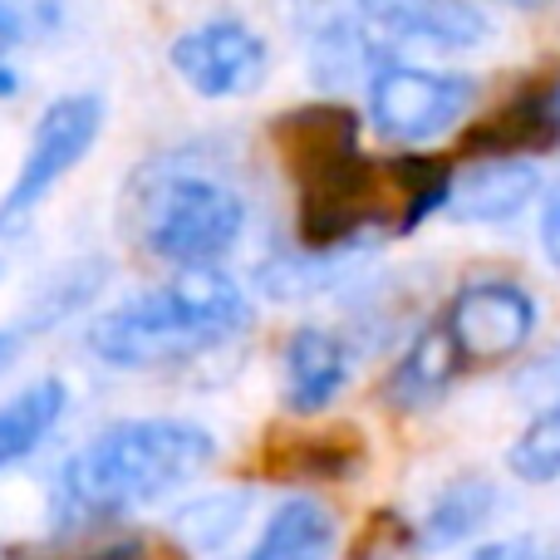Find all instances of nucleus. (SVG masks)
Masks as SVG:
<instances>
[{"instance_id":"17","label":"nucleus","mask_w":560,"mask_h":560,"mask_svg":"<svg viewBox=\"0 0 560 560\" xmlns=\"http://www.w3.org/2000/svg\"><path fill=\"white\" fill-rule=\"evenodd\" d=\"M359 467H364L359 428H319L305 438H285L266 453L271 477H354Z\"/></svg>"},{"instance_id":"14","label":"nucleus","mask_w":560,"mask_h":560,"mask_svg":"<svg viewBox=\"0 0 560 560\" xmlns=\"http://www.w3.org/2000/svg\"><path fill=\"white\" fill-rule=\"evenodd\" d=\"M556 138H560V128L551 114V94H541V98H516L512 108L482 118L463 138V153H482L492 163H526V153H541Z\"/></svg>"},{"instance_id":"6","label":"nucleus","mask_w":560,"mask_h":560,"mask_svg":"<svg viewBox=\"0 0 560 560\" xmlns=\"http://www.w3.org/2000/svg\"><path fill=\"white\" fill-rule=\"evenodd\" d=\"M477 84L467 74H443V69L418 65H384L369 79V118L394 143H428L443 138L457 118L472 108Z\"/></svg>"},{"instance_id":"26","label":"nucleus","mask_w":560,"mask_h":560,"mask_svg":"<svg viewBox=\"0 0 560 560\" xmlns=\"http://www.w3.org/2000/svg\"><path fill=\"white\" fill-rule=\"evenodd\" d=\"M20 345H25V329H0V378H5L10 364L20 359Z\"/></svg>"},{"instance_id":"12","label":"nucleus","mask_w":560,"mask_h":560,"mask_svg":"<svg viewBox=\"0 0 560 560\" xmlns=\"http://www.w3.org/2000/svg\"><path fill=\"white\" fill-rule=\"evenodd\" d=\"M541 192V173L536 163H482L463 173L447 197V217L472 226H497L526 212V202Z\"/></svg>"},{"instance_id":"20","label":"nucleus","mask_w":560,"mask_h":560,"mask_svg":"<svg viewBox=\"0 0 560 560\" xmlns=\"http://www.w3.org/2000/svg\"><path fill=\"white\" fill-rule=\"evenodd\" d=\"M104 276H108V261H104V256H79V261H69L65 271L45 276V285H39L35 305H30L25 329H55L59 319H69L74 310H84L89 300L98 295Z\"/></svg>"},{"instance_id":"11","label":"nucleus","mask_w":560,"mask_h":560,"mask_svg":"<svg viewBox=\"0 0 560 560\" xmlns=\"http://www.w3.org/2000/svg\"><path fill=\"white\" fill-rule=\"evenodd\" d=\"M378 246H345V252H276L256 266V290L276 305H305V300L335 295L354 276L374 266Z\"/></svg>"},{"instance_id":"21","label":"nucleus","mask_w":560,"mask_h":560,"mask_svg":"<svg viewBox=\"0 0 560 560\" xmlns=\"http://www.w3.org/2000/svg\"><path fill=\"white\" fill-rule=\"evenodd\" d=\"M506 467H512L522 482H556L560 477V404H551L506 453Z\"/></svg>"},{"instance_id":"28","label":"nucleus","mask_w":560,"mask_h":560,"mask_svg":"<svg viewBox=\"0 0 560 560\" xmlns=\"http://www.w3.org/2000/svg\"><path fill=\"white\" fill-rule=\"evenodd\" d=\"M551 114H556V128H560V89H551Z\"/></svg>"},{"instance_id":"22","label":"nucleus","mask_w":560,"mask_h":560,"mask_svg":"<svg viewBox=\"0 0 560 560\" xmlns=\"http://www.w3.org/2000/svg\"><path fill=\"white\" fill-rule=\"evenodd\" d=\"M89 560H187V551L177 541H148V536H138V541L104 546V551H94Z\"/></svg>"},{"instance_id":"13","label":"nucleus","mask_w":560,"mask_h":560,"mask_svg":"<svg viewBox=\"0 0 560 560\" xmlns=\"http://www.w3.org/2000/svg\"><path fill=\"white\" fill-rule=\"evenodd\" d=\"M457 369H463V354H457L447 325L438 319V325L418 329V339L408 345V354L394 364V374H388V404L408 408V413L438 404V398L447 394V384L457 378Z\"/></svg>"},{"instance_id":"5","label":"nucleus","mask_w":560,"mask_h":560,"mask_svg":"<svg viewBox=\"0 0 560 560\" xmlns=\"http://www.w3.org/2000/svg\"><path fill=\"white\" fill-rule=\"evenodd\" d=\"M104 98L98 94H59L55 104L39 114L30 148L20 158L15 177H10L5 197H0V236H20L30 226V217L45 207V197L74 173L89 158V148L104 133Z\"/></svg>"},{"instance_id":"9","label":"nucleus","mask_w":560,"mask_h":560,"mask_svg":"<svg viewBox=\"0 0 560 560\" xmlns=\"http://www.w3.org/2000/svg\"><path fill=\"white\" fill-rule=\"evenodd\" d=\"M463 364L512 359L536 329V300L516 280H472L453 295L443 315Z\"/></svg>"},{"instance_id":"7","label":"nucleus","mask_w":560,"mask_h":560,"mask_svg":"<svg viewBox=\"0 0 560 560\" xmlns=\"http://www.w3.org/2000/svg\"><path fill=\"white\" fill-rule=\"evenodd\" d=\"M177 79L202 98H246L266 84L271 45L242 15H212L202 25L183 30L167 49Z\"/></svg>"},{"instance_id":"16","label":"nucleus","mask_w":560,"mask_h":560,"mask_svg":"<svg viewBox=\"0 0 560 560\" xmlns=\"http://www.w3.org/2000/svg\"><path fill=\"white\" fill-rule=\"evenodd\" d=\"M69 408V388L59 378H39V384L20 388L15 398L0 404V472L15 463H25L65 418Z\"/></svg>"},{"instance_id":"25","label":"nucleus","mask_w":560,"mask_h":560,"mask_svg":"<svg viewBox=\"0 0 560 560\" xmlns=\"http://www.w3.org/2000/svg\"><path fill=\"white\" fill-rule=\"evenodd\" d=\"M522 384H526V388H541V394H560V349H556V354H546L541 364L526 369Z\"/></svg>"},{"instance_id":"10","label":"nucleus","mask_w":560,"mask_h":560,"mask_svg":"<svg viewBox=\"0 0 560 560\" xmlns=\"http://www.w3.org/2000/svg\"><path fill=\"white\" fill-rule=\"evenodd\" d=\"M280 378H285V408L300 418L325 413L349 384V349L335 329L300 325L280 349Z\"/></svg>"},{"instance_id":"3","label":"nucleus","mask_w":560,"mask_h":560,"mask_svg":"<svg viewBox=\"0 0 560 560\" xmlns=\"http://www.w3.org/2000/svg\"><path fill=\"white\" fill-rule=\"evenodd\" d=\"M246 319V290L226 271H183L104 310L89 325V354L124 374L173 369L207 349H222L242 335Z\"/></svg>"},{"instance_id":"1","label":"nucleus","mask_w":560,"mask_h":560,"mask_svg":"<svg viewBox=\"0 0 560 560\" xmlns=\"http://www.w3.org/2000/svg\"><path fill=\"white\" fill-rule=\"evenodd\" d=\"M271 148L295 187L300 252H345L408 236L447 212L453 167L443 158H369L345 104H305L271 124Z\"/></svg>"},{"instance_id":"15","label":"nucleus","mask_w":560,"mask_h":560,"mask_svg":"<svg viewBox=\"0 0 560 560\" xmlns=\"http://www.w3.org/2000/svg\"><path fill=\"white\" fill-rule=\"evenodd\" d=\"M335 512L315 497H290L276 506V516L266 522L261 541L246 560H335Z\"/></svg>"},{"instance_id":"4","label":"nucleus","mask_w":560,"mask_h":560,"mask_svg":"<svg viewBox=\"0 0 560 560\" xmlns=\"http://www.w3.org/2000/svg\"><path fill=\"white\" fill-rule=\"evenodd\" d=\"M128 226L153 261L177 271H217L246 232V197L212 167L158 158L128 187Z\"/></svg>"},{"instance_id":"2","label":"nucleus","mask_w":560,"mask_h":560,"mask_svg":"<svg viewBox=\"0 0 560 560\" xmlns=\"http://www.w3.org/2000/svg\"><path fill=\"white\" fill-rule=\"evenodd\" d=\"M217 457L207 428L183 418H128L65 457L49 492L59 532L98 526L173 497Z\"/></svg>"},{"instance_id":"24","label":"nucleus","mask_w":560,"mask_h":560,"mask_svg":"<svg viewBox=\"0 0 560 560\" xmlns=\"http://www.w3.org/2000/svg\"><path fill=\"white\" fill-rule=\"evenodd\" d=\"M541 246L551 256V266L560 271V187L546 197V212H541Z\"/></svg>"},{"instance_id":"27","label":"nucleus","mask_w":560,"mask_h":560,"mask_svg":"<svg viewBox=\"0 0 560 560\" xmlns=\"http://www.w3.org/2000/svg\"><path fill=\"white\" fill-rule=\"evenodd\" d=\"M472 560H532V556H526V546L506 541V546H482V551H472Z\"/></svg>"},{"instance_id":"23","label":"nucleus","mask_w":560,"mask_h":560,"mask_svg":"<svg viewBox=\"0 0 560 560\" xmlns=\"http://www.w3.org/2000/svg\"><path fill=\"white\" fill-rule=\"evenodd\" d=\"M20 39H25V15H20V10H5V5H0V98H5V94H15V89H20L15 69L5 65V59H10V49H15Z\"/></svg>"},{"instance_id":"18","label":"nucleus","mask_w":560,"mask_h":560,"mask_svg":"<svg viewBox=\"0 0 560 560\" xmlns=\"http://www.w3.org/2000/svg\"><path fill=\"white\" fill-rule=\"evenodd\" d=\"M492 506H497V487L487 477H457V482H447L423 516V546L447 551V546L472 541L492 522Z\"/></svg>"},{"instance_id":"19","label":"nucleus","mask_w":560,"mask_h":560,"mask_svg":"<svg viewBox=\"0 0 560 560\" xmlns=\"http://www.w3.org/2000/svg\"><path fill=\"white\" fill-rule=\"evenodd\" d=\"M246 512H252V492L197 497V502H187L183 512L173 516V536L183 551H222L246 526Z\"/></svg>"},{"instance_id":"29","label":"nucleus","mask_w":560,"mask_h":560,"mask_svg":"<svg viewBox=\"0 0 560 560\" xmlns=\"http://www.w3.org/2000/svg\"><path fill=\"white\" fill-rule=\"evenodd\" d=\"M0 280H5V256H0Z\"/></svg>"},{"instance_id":"8","label":"nucleus","mask_w":560,"mask_h":560,"mask_svg":"<svg viewBox=\"0 0 560 560\" xmlns=\"http://www.w3.org/2000/svg\"><path fill=\"white\" fill-rule=\"evenodd\" d=\"M359 25L369 35L378 69L404 65V55L428 49V55H457L487 39L492 20L477 5L457 0H413V5H359Z\"/></svg>"}]
</instances>
